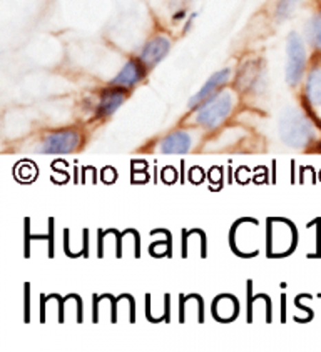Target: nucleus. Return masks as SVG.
Listing matches in <instances>:
<instances>
[{
	"instance_id": "nucleus-1",
	"label": "nucleus",
	"mask_w": 321,
	"mask_h": 352,
	"mask_svg": "<svg viewBox=\"0 0 321 352\" xmlns=\"http://www.w3.org/2000/svg\"><path fill=\"white\" fill-rule=\"evenodd\" d=\"M315 129L298 111H288L280 120V137L287 146L303 147L313 139Z\"/></svg>"
},
{
	"instance_id": "nucleus-2",
	"label": "nucleus",
	"mask_w": 321,
	"mask_h": 352,
	"mask_svg": "<svg viewBox=\"0 0 321 352\" xmlns=\"http://www.w3.org/2000/svg\"><path fill=\"white\" fill-rule=\"evenodd\" d=\"M231 111H233V97L228 92L213 94L199 107L196 122L206 129H214L231 114Z\"/></svg>"
},
{
	"instance_id": "nucleus-3",
	"label": "nucleus",
	"mask_w": 321,
	"mask_h": 352,
	"mask_svg": "<svg viewBox=\"0 0 321 352\" xmlns=\"http://www.w3.org/2000/svg\"><path fill=\"white\" fill-rule=\"evenodd\" d=\"M307 69V49L298 34H291L288 38V65L287 79L289 85H296Z\"/></svg>"
},
{
	"instance_id": "nucleus-4",
	"label": "nucleus",
	"mask_w": 321,
	"mask_h": 352,
	"mask_svg": "<svg viewBox=\"0 0 321 352\" xmlns=\"http://www.w3.org/2000/svg\"><path fill=\"white\" fill-rule=\"evenodd\" d=\"M79 146V134L76 131H62L47 135L39 151L44 154H69Z\"/></svg>"
},
{
	"instance_id": "nucleus-5",
	"label": "nucleus",
	"mask_w": 321,
	"mask_h": 352,
	"mask_svg": "<svg viewBox=\"0 0 321 352\" xmlns=\"http://www.w3.org/2000/svg\"><path fill=\"white\" fill-rule=\"evenodd\" d=\"M169 38L164 37V35H158V37L151 38V41L144 45L143 52H141V62H143L146 67H154L156 64H159V62L169 54Z\"/></svg>"
},
{
	"instance_id": "nucleus-6",
	"label": "nucleus",
	"mask_w": 321,
	"mask_h": 352,
	"mask_svg": "<svg viewBox=\"0 0 321 352\" xmlns=\"http://www.w3.org/2000/svg\"><path fill=\"white\" fill-rule=\"evenodd\" d=\"M143 76H144V64L141 62V58L139 60H129L127 64L121 69V72L114 77L112 84L117 85V87L127 89L138 84V82L143 79Z\"/></svg>"
},
{
	"instance_id": "nucleus-7",
	"label": "nucleus",
	"mask_w": 321,
	"mask_h": 352,
	"mask_svg": "<svg viewBox=\"0 0 321 352\" xmlns=\"http://www.w3.org/2000/svg\"><path fill=\"white\" fill-rule=\"evenodd\" d=\"M159 151L163 154H186L191 151V135L184 131L174 132L160 140Z\"/></svg>"
},
{
	"instance_id": "nucleus-8",
	"label": "nucleus",
	"mask_w": 321,
	"mask_h": 352,
	"mask_svg": "<svg viewBox=\"0 0 321 352\" xmlns=\"http://www.w3.org/2000/svg\"><path fill=\"white\" fill-rule=\"evenodd\" d=\"M228 79H229V69H222V70H219V72L214 74V76H211V79L207 80L205 85H203L201 91H199L193 97V99H191V105H193V107H198L199 104L205 102V100L209 99V97L213 96V94L216 92L218 89L221 87V85L225 84Z\"/></svg>"
},
{
	"instance_id": "nucleus-9",
	"label": "nucleus",
	"mask_w": 321,
	"mask_h": 352,
	"mask_svg": "<svg viewBox=\"0 0 321 352\" xmlns=\"http://www.w3.org/2000/svg\"><path fill=\"white\" fill-rule=\"evenodd\" d=\"M126 99V92L123 91V87L119 89H109L103 94L99 102V116L101 117H109L112 116L117 109L121 107Z\"/></svg>"
},
{
	"instance_id": "nucleus-10",
	"label": "nucleus",
	"mask_w": 321,
	"mask_h": 352,
	"mask_svg": "<svg viewBox=\"0 0 321 352\" xmlns=\"http://www.w3.org/2000/svg\"><path fill=\"white\" fill-rule=\"evenodd\" d=\"M307 97L313 105H321V64L315 65L308 74Z\"/></svg>"
},
{
	"instance_id": "nucleus-11",
	"label": "nucleus",
	"mask_w": 321,
	"mask_h": 352,
	"mask_svg": "<svg viewBox=\"0 0 321 352\" xmlns=\"http://www.w3.org/2000/svg\"><path fill=\"white\" fill-rule=\"evenodd\" d=\"M308 37L316 49H321V14H316L308 23Z\"/></svg>"
},
{
	"instance_id": "nucleus-12",
	"label": "nucleus",
	"mask_w": 321,
	"mask_h": 352,
	"mask_svg": "<svg viewBox=\"0 0 321 352\" xmlns=\"http://www.w3.org/2000/svg\"><path fill=\"white\" fill-rule=\"evenodd\" d=\"M289 9H291V2H289V0H283V2L280 3V7H278V14H280L281 17H287L289 14Z\"/></svg>"
}]
</instances>
